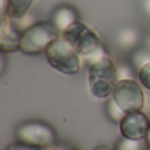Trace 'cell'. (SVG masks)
Listing matches in <instances>:
<instances>
[{
    "label": "cell",
    "instance_id": "obj_1",
    "mask_svg": "<svg viewBox=\"0 0 150 150\" xmlns=\"http://www.w3.org/2000/svg\"><path fill=\"white\" fill-rule=\"evenodd\" d=\"M61 37L74 47L75 52L80 55L83 63L88 67L100 58L108 55L105 46L98 33L86 24L80 23L79 20L71 24L66 30H63L61 33Z\"/></svg>",
    "mask_w": 150,
    "mask_h": 150
},
{
    "label": "cell",
    "instance_id": "obj_2",
    "mask_svg": "<svg viewBox=\"0 0 150 150\" xmlns=\"http://www.w3.org/2000/svg\"><path fill=\"white\" fill-rule=\"evenodd\" d=\"M117 82V67L108 55L100 58L88 67V86L93 98H109L113 93Z\"/></svg>",
    "mask_w": 150,
    "mask_h": 150
},
{
    "label": "cell",
    "instance_id": "obj_3",
    "mask_svg": "<svg viewBox=\"0 0 150 150\" xmlns=\"http://www.w3.org/2000/svg\"><path fill=\"white\" fill-rule=\"evenodd\" d=\"M61 32L53 21H38L23 30L20 50L24 54L37 55L45 53L46 47L54 40L59 38Z\"/></svg>",
    "mask_w": 150,
    "mask_h": 150
},
{
    "label": "cell",
    "instance_id": "obj_4",
    "mask_svg": "<svg viewBox=\"0 0 150 150\" xmlns=\"http://www.w3.org/2000/svg\"><path fill=\"white\" fill-rule=\"evenodd\" d=\"M45 57L53 69L66 75L78 74L82 69L83 61L75 49L65 38L54 40L45 50Z\"/></svg>",
    "mask_w": 150,
    "mask_h": 150
},
{
    "label": "cell",
    "instance_id": "obj_5",
    "mask_svg": "<svg viewBox=\"0 0 150 150\" xmlns=\"http://www.w3.org/2000/svg\"><path fill=\"white\" fill-rule=\"evenodd\" d=\"M15 136L18 142L38 148L53 146L57 140V134L53 127L40 120H28L21 122L16 128Z\"/></svg>",
    "mask_w": 150,
    "mask_h": 150
},
{
    "label": "cell",
    "instance_id": "obj_6",
    "mask_svg": "<svg viewBox=\"0 0 150 150\" xmlns=\"http://www.w3.org/2000/svg\"><path fill=\"white\" fill-rule=\"evenodd\" d=\"M112 98L127 113L138 112L145 105V95L142 88L133 79H121L117 82Z\"/></svg>",
    "mask_w": 150,
    "mask_h": 150
},
{
    "label": "cell",
    "instance_id": "obj_7",
    "mask_svg": "<svg viewBox=\"0 0 150 150\" xmlns=\"http://www.w3.org/2000/svg\"><path fill=\"white\" fill-rule=\"evenodd\" d=\"M150 127V121L145 113L141 111L130 112L120 122V130L122 137L130 140H142L146 137Z\"/></svg>",
    "mask_w": 150,
    "mask_h": 150
},
{
    "label": "cell",
    "instance_id": "obj_8",
    "mask_svg": "<svg viewBox=\"0 0 150 150\" xmlns=\"http://www.w3.org/2000/svg\"><path fill=\"white\" fill-rule=\"evenodd\" d=\"M21 34L12 18L1 16L0 18V49L3 53H12L20 50Z\"/></svg>",
    "mask_w": 150,
    "mask_h": 150
},
{
    "label": "cell",
    "instance_id": "obj_9",
    "mask_svg": "<svg viewBox=\"0 0 150 150\" xmlns=\"http://www.w3.org/2000/svg\"><path fill=\"white\" fill-rule=\"evenodd\" d=\"M34 0H1V16H8L12 20H20L26 15Z\"/></svg>",
    "mask_w": 150,
    "mask_h": 150
},
{
    "label": "cell",
    "instance_id": "obj_10",
    "mask_svg": "<svg viewBox=\"0 0 150 150\" xmlns=\"http://www.w3.org/2000/svg\"><path fill=\"white\" fill-rule=\"evenodd\" d=\"M52 21L58 28V30L62 33L71 24L78 21V15L74 8L69 7V5H62V7H58L57 9L53 12Z\"/></svg>",
    "mask_w": 150,
    "mask_h": 150
},
{
    "label": "cell",
    "instance_id": "obj_11",
    "mask_svg": "<svg viewBox=\"0 0 150 150\" xmlns=\"http://www.w3.org/2000/svg\"><path fill=\"white\" fill-rule=\"evenodd\" d=\"M149 145L145 138L142 140H130V138H122L119 142L116 150H148Z\"/></svg>",
    "mask_w": 150,
    "mask_h": 150
},
{
    "label": "cell",
    "instance_id": "obj_12",
    "mask_svg": "<svg viewBox=\"0 0 150 150\" xmlns=\"http://www.w3.org/2000/svg\"><path fill=\"white\" fill-rule=\"evenodd\" d=\"M107 115L109 116V119H111L112 121L121 122L122 119L127 116V112L115 101L113 98H111L108 100V104H107Z\"/></svg>",
    "mask_w": 150,
    "mask_h": 150
},
{
    "label": "cell",
    "instance_id": "obj_13",
    "mask_svg": "<svg viewBox=\"0 0 150 150\" xmlns=\"http://www.w3.org/2000/svg\"><path fill=\"white\" fill-rule=\"evenodd\" d=\"M138 38V34H136L134 30H130V29H125L121 34H120V44L122 46H132Z\"/></svg>",
    "mask_w": 150,
    "mask_h": 150
},
{
    "label": "cell",
    "instance_id": "obj_14",
    "mask_svg": "<svg viewBox=\"0 0 150 150\" xmlns=\"http://www.w3.org/2000/svg\"><path fill=\"white\" fill-rule=\"evenodd\" d=\"M138 79H140L141 84L150 90V62L144 65L138 71Z\"/></svg>",
    "mask_w": 150,
    "mask_h": 150
},
{
    "label": "cell",
    "instance_id": "obj_15",
    "mask_svg": "<svg viewBox=\"0 0 150 150\" xmlns=\"http://www.w3.org/2000/svg\"><path fill=\"white\" fill-rule=\"evenodd\" d=\"M7 150H59V148H54V146H47V148H38V146H29L25 144L16 142L12 144L7 148Z\"/></svg>",
    "mask_w": 150,
    "mask_h": 150
},
{
    "label": "cell",
    "instance_id": "obj_16",
    "mask_svg": "<svg viewBox=\"0 0 150 150\" xmlns=\"http://www.w3.org/2000/svg\"><path fill=\"white\" fill-rule=\"evenodd\" d=\"M145 140H146V142H148V145H149V148H150V127H149V130H148V134H146Z\"/></svg>",
    "mask_w": 150,
    "mask_h": 150
},
{
    "label": "cell",
    "instance_id": "obj_17",
    "mask_svg": "<svg viewBox=\"0 0 150 150\" xmlns=\"http://www.w3.org/2000/svg\"><path fill=\"white\" fill-rule=\"evenodd\" d=\"M95 150H113V149H111V148H108V146H98Z\"/></svg>",
    "mask_w": 150,
    "mask_h": 150
},
{
    "label": "cell",
    "instance_id": "obj_18",
    "mask_svg": "<svg viewBox=\"0 0 150 150\" xmlns=\"http://www.w3.org/2000/svg\"><path fill=\"white\" fill-rule=\"evenodd\" d=\"M59 150H75V149H69V148H59Z\"/></svg>",
    "mask_w": 150,
    "mask_h": 150
},
{
    "label": "cell",
    "instance_id": "obj_19",
    "mask_svg": "<svg viewBox=\"0 0 150 150\" xmlns=\"http://www.w3.org/2000/svg\"><path fill=\"white\" fill-rule=\"evenodd\" d=\"M148 44H149V47H150V38H149V42H148Z\"/></svg>",
    "mask_w": 150,
    "mask_h": 150
}]
</instances>
